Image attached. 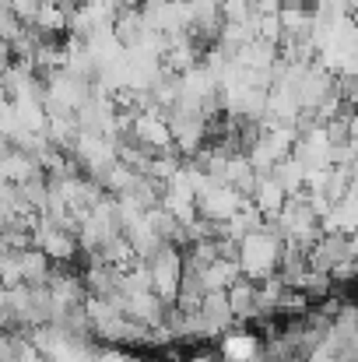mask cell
Returning a JSON list of instances; mask_svg holds the SVG:
<instances>
[{
  "label": "cell",
  "mask_w": 358,
  "mask_h": 362,
  "mask_svg": "<svg viewBox=\"0 0 358 362\" xmlns=\"http://www.w3.org/2000/svg\"><path fill=\"white\" fill-rule=\"evenodd\" d=\"M281 257H285V240L263 226L260 233L246 236L239 246V264H242V274L253 278V281H267L281 271Z\"/></svg>",
  "instance_id": "cell-1"
},
{
  "label": "cell",
  "mask_w": 358,
  "mask_h": 362,
  "mask_svg": "<svg viewBox=\"0 0 358 362\" xmlns=\"http://www.w3.org/2000/svg\"><path fill=\"white\" fill-rule=\"evenodd\" d=\"M148 264V271H151V288L169 303V306H176V299H179V285H183V274H186V257H183V250L179 246H162L151 260H144Z\"/></svg>",
  "instance_id": "cell-2"
},
{
  "label": "cell",
  "mask_w": 358,
  "mask_h": 362,
  "mask_svg": "<svg viewBox=\"0 0 358 362\" xmlns=\"http://www.w3.org/2000/svg\"><path fill=\"white\" fill-rule=\"evenodd\" d=\"M246 204H249V197H242L236 187H229V183H204L201 194H197L201 218H208L215 226H229Z\"/></svg>",
  "instance_id": "cell-3"
},
{
  "label": "cell",
  "mask_w": 358,
  "mask_h": 362,
  "mask_svg": "<svg viewBox=\"0 0 358 362\" xmlns=\"http://www.w3.org/2000/svg\"><path fill=\"white\" fill-rule=\"evenodd\" d=\"M148 18H144V7H119L117 18H113V35H117V42L126 49V53H133V49H141L144 42H148Z\"/></svg>",
  "instance_id": "cell-4"
},
{
  "label": "cell",
  "mask_w": 358,
  "mask_h": 362,
  "mask_svg": "<svg viewBox=\"0 0 358 362\" xmlns=\"http://www.w3.org/2000/svg\"><path fill=\"white\" fill-rule=\"evenodd\" d=\"M263 352V338H256L253 331H229L218 345V356L225 362H249Z\"/></svg>",
  "instance_id": "cell-5"
},
{
  "label": "cell",
  "mask_w": 358,
  "mask_h": 362,
  "mask_svg": "<svg viewBox=\"0 0 358 362\" xmlns=\"http://www.w3.org/2000/svg\"><path fill=\"white\" fill-rule=\"evenodd\" d=\"M253 204H256L267 218L281 215V208L288 204V190L278 183V176H274V173L260 176V187H256V194H253Z\"/></svg>",
  "instance_id": "cell-6"
},
{
  "label": "cell",
  "mask_w": 358,
  "mask_h": 362,
  "mask_svg": "<svg viewBox=\"0 0 358 362\" xmlns=\"http://www.w3.org/2000/svg\"><path fill=\"white\" fill-rule=\"evenodd\" d=\"M281 7H285V0H256L260 14H281Z\"/></svg>",
  "instance_id": "cell-7"
}]
</instances>
